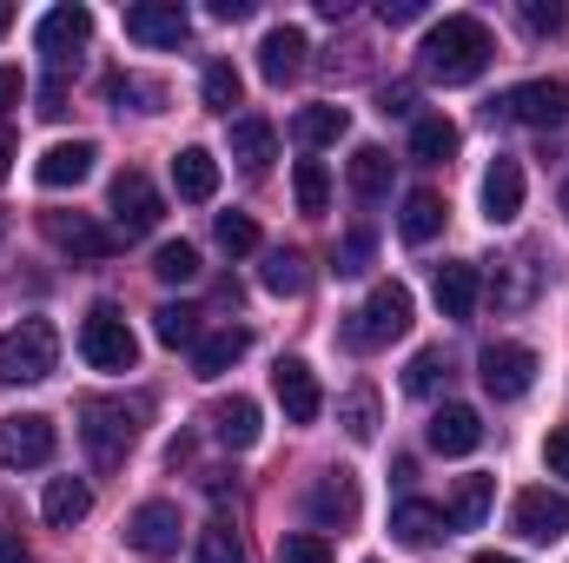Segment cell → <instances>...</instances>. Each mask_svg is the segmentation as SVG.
I'll return each instance as SVG.
<instances>
[{
    "mask_svg": "<svg viewBox=\"0 0 569 563\" xmlns=\"http://www.w3.org/2000/svg\"><path fill=\"white\" fill-rule=\"evenodd\" d=\"M490 27L477 13H443L437 27L425 33V73L443 80V87H470L483 67H490Z\"/></svg>",
    "mask_w": 569,
    "mask_h": 563,
    "instance_id": "obj_1",
    "label": "cell"
},
{
    "mask_svg": "<svg viewBox=\"0 0 569 563\" xmlns=\"http://www.w3.org/2000/svg\"><path fill=\"white\" fill-rule=\"evenodd\" d=\"M140 418H146V398H80V444L100 471H120L127 451L140 444Z\"/></svg>",
    "mask_w": 569,
    "mask_h": 563,
    "instance_id": "obj_2",
    "label": "cell"
},
{
    "mask_svg": "<svg viewBox=\"0 0 569 563\" xmlns=\"http://www.w3.org/2000/svg\"><path fill=\"white\" fill-rule=\"evenodd\" d=\"M60 365V332L47 318H20L13 332H0V385H40Z\"/></svg>",
    "mask_w": 569,
    "mask_h": 563,
    "instance_id": "obj_3",
    "label": "cell"
},
{
    "mask_svg": "<svg viewBox=\"0 0 569 563\" xmlns=\"http://www.w3.org/2000/svg\"><path fill=\"white\" fill-rule=\"evenodd\" d=\"M411 332V292L398 279H385L351 318H345V345L351 352H378V345H391V338H405Z\"/></svg>",
    "mask_w": 569,
    "mask_h": 563,
    "instance_id": "obj_4",
    "label": "cell"
},
{
    "mask_svg": "<svg viewBox=\"0 0 569 563\" xmlns=\"http://www.w3.org/2000/svg\"><path fill=\"white\" fill-rule=\"evenodd\" d=\"M80 358H87L93 372H133V365H140V338H133V325H127L120 305H93V312H87V325H80Z\"/></svg>",
    "mask_w": 569,
    "mask_h": 563,
    "instance_id": "obj_5",
    "label": "cell"
},
{
    "mask_svg": "<svg viewBox=\"0 0 569 563\" xmlns=\"http://www.w3.org/2000/svg\"><path fill=\"white\" fill-rule=\"evenodd\" d=\"M490 120H517V127L557 134L569 120V87L563 80H523V87H510L503 100H490Z\"/></svg>",
    "mask_w": 569,
    "mask_h": 563,
    "instance_id": "obj_6",
    "label": "cell"
},
{
    "mask_svg": "<svg viewBox=\"0 0 569 563\" xmlns=\"http://www.w3.org/2000/svg\"><path fill=\"white\" fill-rule=\"evenodd\" d=\"M107 206H113V233H120V239H146V233L166 219V199H159V186L146 179L140 166H127V172L113 179Z\"/></svg>",
    "mask_w": 569,
    "mask_h": 563,
    "instance_id": "obj_7",
    "label": "cell"
},
{
    "mask_svg": "<svg viewBox=\"0 0 569 563\" xmlns=\"http://www.w3.org/2000/svg\"><path fill=\"white\" fill-rule=\"evenodd\" d=\"M93 40V13L87 7H53V13H40V33H33V47L47 53V73L53 80H67V67H80V47Z\"/></svg>",
    "mask_w": 569,
    "mask_h": 563,
    "instance_id": "obj_8",
    "label": "cell"
},
{
    "mask_svg": "<svg viewBox=\"0 0 569 563\" xmlns=\"http://www.w3.org/2000/svg\"><path fill=\"white\" fill-rule=\"evenodd\" d=\"M477 378H483V392L490 398H523L530 385H537V352L530 345H510V338H497V345H483V358H477Z\"/></svg>",
    "mask_w": 569,
    "mask_h": 563,
    "instance_id": "obj_9",
    "label": "cell"
},
{
    "mask_svg": "<svg viewBox=\"0 0 569 563\" xmlns=\"http://www.w3.org/2000/svg\"><path fill=\"white\" fill-rule=\"evenodd\" d=\"M53 418L40 412H20V418H0V471H40L53 464Z\"/></svg>",
    "mask_w": 569,
    "mask_h": 563,
    "instance_id": "obj_10",
    "label": "cell"
},
{
    "mask_svg": "<svg viewBox=\"0 0 569 563\" xmlns=\"http://www.w3.org/2000/svg\"><path fill=\"white\" fill-rule=\"evenodd\" d=\"M179 504H166V497H146L140 511L127 517V544L140 551L146 563H166V557H179Z\"/></svg>",
    "mask_w": 569,
    "mask_h": 563,
    "instance_id": "obj_11",
    "label": "cell"
},
{
    "mask_svg": "<svg viewBox=\"0 0 569 563\" xmlns=\"http://www.w3.org/2000/svg\"><path fill=\"white\" fill-rule=\"evenodd\" d=\"M510 531L530 537V544H557L569 531V497L563 491H523V497L510 504Z\"/></svg>",
    "mask_w": 569,
    "mask_h": 563,
    "instance_id": "obj_12",
    "label": "cell"
},
{
    "mask_svg": "<svg viewBox=\"0 0 569 563\" xmlns=\"http://www.w3.org/2000/svg\"><path fill=\"white\" fill-rule=\"evenodd\" d=\"M186 33H192V13L179 0H133L127 7V40H140V47H179Z\"/></svg>",
    "mask_w": 569,
    "mask_h": 563,
    "instance_id": "obj_13",
    "label": "cell"
},
{
    "mask_svg": "<svg viewBox=\"0 0 569 563\" xmlns=\"http://www.w3.org/2000/svg\"><path fill=\"white\" fill-rule=\"evenodd\" d=\"M305 511H311L318 531H351V524H358V484H351V471H325V477L311 484Z\"/></svg>",
    "mask_w": 569,
    "mask_h": 563,
    "instance_id": "obj_14",
    "label": "cell"
},
{
    "mask_svg": "<svg viewBox=\"0 0 569 563\" xmlns=\"http://www.w3.org/2000/svg\"><path fill=\"white\" fill-rule=\"evenodd\" d=\"M272 392H279V405H284V418L291 424H318V412H325V392H318V378H311L305 358H279Z\"/></svg>",
    "mask_w": 569,
    "mask_h": 563,
    "instance_id": "obj_15",
    "label": "cell"
},
{
    "mask_svg": "<svg viewBox=\"0 0 569 563\" xmlns=\"http://www.w3.org/2000/svg\"><path fill=\"white\" fill-rule=\"evenodd\" d=\"M305 53H311V40H305V27H272L266 40H259V73L272 80V87H284V80H298L305 73Z\"/></svg>",
    "mask_w": 569,
    "mask_h": 563,
    "instance_id": "obj_16",
    "label": "cell"
},
{
    "mask_svg": "<svg viewBox=\"0 0 569 563\" xmlns=\"http://www.w3.org/2000/svg\"><path fill=\"white\" fill-rule=\"evenodd\" d=\"M425 444L437 451V457H470V451L483 444V418H477L470 405H443V412L430 418Z\"/></svg>",
    "mask_w": 569,
    "mask_h": 563,
    "instance_id": "obj_17",
    "label": "cell"
},
{
    "mask_svg": "<svg viewBox=\"0 0 569 563\" xmlns=\"http://www.w3.org/2000/svg\"><path fill=\"white\" fill-rule=\"evenodd\" d=\"M93 140H60V146H47L40 152V166H33V179L47 186V192H67V186H80L87 172H93Z\"/></svg>",
    "mask_w": 569,
    "mask_h": 563,
    "instance_id": "obj_18",
    "label": "cell"
},
{
    "mask_svg": "<svg viewBox=\"0 0 569 563\" xmlns=\"http://www.w3.org/2000/svg\"><path fill=\"white\" fill-rule=\"evenodd\" d=\"M517 213H523V166L497 152L490 172H483V219H490V226H510Z\"/></svg>",
    "mask_w": 569,
    "mask_h": 563,
    "instance_id": "obj_19",
    "label": "cell"
},
{
    "mask_svg": "<svg viewBox=\"0 0 569 563\" xmlns=\"http://www.w3.org/2000/svg\"><path fill=\"white\" fill-rule=\"evenodd\" d=\"M40 226H47V239H53L60 253H73V259H107V253H113V233H100L87 213H47Z\"/></svg>",
    "mask_w": 569,
    "mask_h": 563,
    "instance_id": "obj_20",
    "label": "cell"
},
{
    "mask_svg": "<svg viewBox=\"0 0 569 563\" xmlns=\"http://www.w3.org/2000/svg\"><path fill=\"white\" fill-rule=\"evenodd\" d=\"M490 504H497V477L470 471V477H457V491H450V504H443V524H450V531H483Z\"/></svg>",
    "mask_w": 569,
    "mask_h": 563,
    "instance_id": "obj_21",
    "label": "cell"
},
{
    "mask_svg": "<svg viewBox=\"0 0 569 563\" xmlns=\"http://www.w3.org/2000/svg\"><path fill=\"white\" fill-rule=\"evenodd\" d=\"M246 352H252V332H246V325L206 332V338L192 345V372H199V378H226V372H232V365H239Z\"/></svg>",
    "mask_w": 569,
    "mask_h": 563,
    "instance_id": "obj_22",
    "label": "cell"
},
{
    "mask_svg": "<svg viewBox=\"0 0 569 563\" xmlns=\"http://www.w3.org/2000/svg\"><path fill=\"white\" fill-rule=\"evenodd\" d=\"M172 186H179V199L206 206V199L219 192V159H212L206 146H186V152H172Z\"/></svg>",
    "mask_w": 569,
    "mask_h": 563,
    "instance_id": "obj_23",
    "label": "cell"
},
{
    "mask_svg": "<svg viewBox=\"0 0 569 563\" xmlns=\"http://www.w3.org/2000/svg\"><path fill=\"white\" fill-rule=\"evenodd\" d=\"M232 159H239L246 172H266V166L279 159V134H272V120L239 113V120H232Z\"/></svg>",
    "mask_w": 569,
    "mask_h": 563,
    "instance_id": "obj_24",
    "label": "cell"
},
{
    "mask_svg": "<svg viewBox=\"0 0 569 563\" xmlns=\"http://www.w3.org/2000/svg\"><path fill=\"white\" fill-rule=\"evenodd\" d=\"M259 431H266V424H259V405H252V398H219V405H212V437H219L226 451H252Z\"/></svg>",
    "mask_w": 569,
    "mask_h": 563,
    "instance_id": "obj_25",
    "label": "cell"
},
{
    "mask_svg": "<svg viewBox=\"0 0 569 563\" xmlns=\"http://www.w3.org/2000/svg\"><path fill=\"white\" fill-rule=\"evenodd\" d=\"M477 292H483L477 266H463V259L437 266V312H443V318H470V312H477Z\"/></svg>",
    "mask_w": 569,
    "mask_h": 563,
    "instance_id": "obj_26",
    "label": "cell"
},
{
    "mask_svg": "<svg viewBox=\"0 0 569 563\" xmlns=\"http://www.w3.org/2000/svg\"><path fill=\"white\" fill-rule=\"evenodd\" d=\"M437 531H443V511L425 504V497H405V504L391 511V537H398L405 551H430V544H437Z\"/></svg>",
    "mask_w": 569,
    "mask_h": 563,
    "instance_id": "obj_27",
    "label": "cell"
},
{
    "mask_svg": "<svg viewBox=\"0 0 569 563\" xmlns=\"http://www.w3.org/2000/svg\"><path fill=\"white\" fill-rule=\"evenodd\" d=\"M457 120H443V113H425V120H411V159L418 166H443V159H457Z\"/></svg>",
    "mask_w": 569,
    "mask_h": 563,
    "instance_id": "obj_28",
    "label": "cell"
},
{
    "mask_svg": "<svg viewBox=\"0 0 569 563\" xmlns=\"http://www.w3.org/2000/svg\"><path fill=\"white\" fill-rule=\"evenodd\" d=\"M40 511H47V524H53V531H73V524H87L93 491H87L80 477H53V484H47V497H40Z\"/></svg>",
    "mask_w": 569,
    "mask_h": 563,
    "instance_id": "obj_29",
    "label": "cell"
},
{
    "mask_svg": "<svg viewBox=\"0 0 569 563\" xmlns=\"http://www.w3.org/2000/svg\"><path fill=\"white\" fill-rule=\"evenodd\" d=\"M345 127H351V113H345V107H305V113H291V140L305 146V152L338 146V140H345Z\"/></svg>",
    "mask_w": 569,
    "mask_h": 563,
    "instance_id": "obj_30",
    "label": "cell"
},
{
    "mask_svg": "<svg viewBox=\"0 0 569 563\" xmlns=\"http://www.w3.org/2000/svg\"><path fill=\"white\" fill-rule=\"evenodd\" d=\"M398 233L411 239V246H430L437 233H443V199L418 186V192H405V213H398Z\"/></svg>",
    "mask_w": 569,
    "mask_h": 563,
    "instance_id": "obj_31",
    "label": "cell"
},
{
    "mask_svg": "<svg viewBox=\"0 0 569 563\" xmlns=\"http://www.w3.org/2000/svg\"><path fill=\"white\" fill-rule=\"evenodd\" d=\"M351 192L358 199H385L391 192V152L385 146H358L351 152Z\"/></svg>",
    "mask_w": 569,
    "mask_h": 563,
    "instance_id": "obj_32",
    "label": "cell"
},
{
    "mask_svg": "<svg viewBox=\"0 0 569 563\" xmlns=\"http://www.w3.org/2000/svg\"><path fill=\"white\" fill-rule=\"evenodd\" d=\"M338 424H345V437H351V444H371V437H378V424H385V412H378V392H371V385L345 392V405H338Z\"/></svg>",
    "mask_w": 569,
    "mask_h": 563,
    "instance_id": "obj_33",
    "label": "cell"
},
{
    "mask_svg": "<svg viewBox=\"0 0 569 563\" xmlns=\"http://www.w3.org/2000/svg\"><path fill=\"white\" fill-rule=\"evenodd\" d=\"M199 93H206V107H212V113H232V107L246 100V80H239V67H232V60H212V67H206V80H199Z\"/></svg>",
    "mask_w": 569,
    "mask_h": 563,
    "instance_id": "obj_34",
    "label": "cell"
},
{
    "mask_svg": "<svg viewBox=\"0 0 569 563\" xmlns=\"http://www.w3.org/2000/svg\"><path fill=\"white\" fill-rule=\"evenodd\" d=\"M152 338L179 352V345H199L206 332H199V312H192V305H159V312H152Z\"/></svg>",
    "mask_w": 569,
    "mask_h": 563,
    "instance_id": "obj_35",
    "label": "cell"
},
{
    "mask_svg": "<svg viewBox=\"0 0 569 563\" xmlns=\"http://www.w3.org/2000/svg\"><path fill=\"white\" fill-rule=\"evenodd\" d=\"M152 279L159 285H192L199 279V253H192L186 239H166V246L152 253Z\"/></svg>",
    "mask_w": 569,
    "mask_h": 563,
    "instance_id": "obj_36",
    "label": "cell"
},
{
    "mask_svg": "<svg viewBox=\"0 0 569 563\" xmlns=\"http://www.w3.org/2000/svg\"><path fill=\"white\" fill-rule=\"evenodd\" d=\"M291 186H298V213H325L331 206V172H325V159H298V172H291Z\"/></svg>",
    "mask_w": 569,
    "mask_h": 563,
    "instance_id": "obj_37",
    "label": "cell"
},
{
    "mask_svg": "<svg viewBox=\"0 0 569 563\" xmlns=\"http://www.w3.org/2000/svg\"><path fill=\"white\" fill-rule=\"evenodd\" d=\"M259 279H266V292H279V298H298V292L311 285V273H305V259H298V253H272Z\"/></svg>",
    "mask_w": 569,
    "mask_h": 563,
    "instance_id": "obj_38",
    "label": "cell"
},
{
    "mask_svg": "<svg viewBox=\"0 0 569 563\" xmlns=\"http://www.w3.org/2000/svg\"><path fill=\"white\" fill-rule=\"evenodd\" d=\"M443 378H450V358L430 345V352H418V358H411V372H405V392H411V398H430Z\"/></svg>",
    "mask_w": 569,
    "mask_h": 563,
    "instance_id": "obj_39",
    "label": "cell"
},
{
    "mask_svg": "<svg viewBox=\"0 0 569 563\" xmlns=\"http://www.w3.org/2000/svg\"><path fill=\"white\" fill-rule=\"evenodd\" d=\"M199 563H246V544L232 537V524H226V517L199 531Z\"/></svg>",
    "mask_w": 569,
    "mask_h": 563,
    "instance_id": "obj_40",
    "label": "cell"
},
{
    "mask_svg": "<svg viewBox=\"0 0 569 563\" xmlns=\"http://www.w3.org/2000/svg\"><path fill=\"white\" fill-rule=\"evenodd\" d=\"M279 563H331V544L318 531H284L279 537Z\"/></svg>",
    "mask_w": 569,
    "mask_h": 563,
    "instance_id": "obj_41",
    "label": "cell"
},
{
    "mask_svg": "<svg viewBox=\"0 0 569 563\" xmlns=\"http://www.w3.org/2000/svg\"><path fill=\"white\" fill-rule=\"evenodd\" d=\"M212 233H219V246H226L232 259H246V253L259 246V226H252L246 213H219V226H212Z\"/></svg>",
    "mask_w": 569,
    "mask_h": 563,
    "instance_id": "obj_42",
    "label": "cell"
},
{
    "mask_svg": "<svg viewBox=\"0 0 569 563\" xmlns=\"http://www.w3.org/2000/svg\"><path fill=\"white\" fill-rule=\"evenodd\" d=\"M523 27L530 33H557L563 27V7L557 0H523Z\"/></svg>",
    "mask_w": 569,
    "mask_h": 563,
    "instance_id": "obj_43",
    "label": "cell"
},
{
    "mask_svg": "<svg viewBox=\"0 0 569 563\" xmlns=\"http://www.w3.org/2000/svg\"><path fill=\"white\" fill-rule=\"evenodd\" d=\"M365 266H371V233H351L338 246V273H365Z\"/></svg>",
    "mask_w": 569,
    "mask_h": 563,
    "instance_id": "obj_44",
    "label": "cell"
},
{
    "mask_svg": "<svg viewBox=\"0 0 569 563\" xmlns=\"http://www.w3.org/2000/svg\"><path fill=\"white\" fill-rule=\"evenodd\" d=\"M543 464H550V477H569V424H557L543 437Z\"/></svg>",
    "mask_w": 569,
    "mask_h": 563,
    "instance_id": "obj_45",
    "label": "cell"
},
{
    "mask_svg": "<svg viewBox=\"0 0 569 563\" xmlns=\"http://www.w3.org/2000/svg\"><path fill=\"white\" fill-rule=\"evenodd\" d=\"M378 13H385V27H411V20H425V0H385Z\"/></svg>",
    "mask_w": 569,
    "mask_h": 563,
    "instance_id": "obj_46",
    "label": "cell"
},
{
    "mask_svg": "<svg viewBox=\"0 0 569 563\" xmlns=\"http://www.w3.org/2000/svg\"><path fill=\"white\" fill-rule=\"evenodd\" d=\"M40 113H47V120H60V113H67V80H53V73H47V87H40Z\"/></svg>",
    "mask_w": 569,
    "mask_h": 563,
    "instance_id": "obj_47",
    "label": "cell"
},
{
    "mask_svg": "<svg viewBox=\"0 0 569 563\" xmlns=\"http://www.w3.org/2000/svg\"><path fill=\"white\" fill-rule=\"evenodd\" d=\"M411 107H418V93H411V87H385V107H378V113H385V120H391V113H398V120H411Z\"/></svg>",
    "mask_w": 569,
    "mask_h": 563,
    "instance_id": "obj_48",
    "label": "cell"
},
{
    "mask_svg": "<svg viewBox=\"0 0 569 563\" xmlns=\"http://www.w3.org/2000/svg\"><path fill=\"white\" fill-rule=\"evenodd\" d=\"M13 100H20V73H13V67H0V113H7Z\"/></svg>",
    "mask_w": 569,
    "mask_h": 563,
    "instance_id": "obj_49",
    "label": "cell"
},
{
    "mask_svg": "<svg viewBox=\"0 0 569 563\" xmlns=\"http://www.w3.org/2000/svg\"><path fill=\"white\" fill-rule=\"evenodd\" d=\"M0 563H33V551L20 537H0Z\"/></svg>",
    "mask_w": 569,
    "mask_h": 563,
    "instance_id": "obj_50",
    "label": "cell"
},
{
    "mask_svg": "<svg viewBox=\"0 0 569 563\" xmlns=\"http://www.w3.org/2000/svg\"><path fill=\"white\" fill-rule=\"evenodd\" d=\"M212 13H219V20H246V13H252V0H212Z\"/></svg>",
    "mask_w": 569,
    "mask_h": 563,
    "instance_id": "obj_51",
    "label": "cell"
},
{
    "mask_svg": "<svg viewBox=\"0 0 569 563\" xmlns=\"http://www.w3.org/2000/svg\"><path fill=\"white\" fill-rule=\"evenodd\" d=\"M7 172H13V134L0 127V179H7Z\"/></svg>",
    "mask_w": 569,
    "mask_h": 563,
    "instance_id": "obj_52",
    "label": "cell"
},
{
    "mask_svg": "<svg viewBox=\"0 0 569 563\" xmlns=\"http://www.w3.org/2000/svg\"><path fill=\"white\" fill-rule=\"evenodd\" d=\"M470 563H517V557H503V551H477Z\"/></svg>",
    "mask_w": 569,
    "mask_h": 563,
    "instance_id": "obj_53",
    "label": "cell"
},
{
    "mask_svg": "<svg viewBox=\"0 0 569 563\" xmlns=\"http://www.w3.org/2000/svg\"><path fill=\"white\" fill-rule=\"evenodd\" d=\"M7 27H13V7H7V0H0V33H7Z\"/></svg>",
    "mask_w": 569,
    "mask_h": 563,
    "instance_id": "obj_54",
    "label": "cell"
},
{
    "mask_svg": "<svg viewBox=\"0 0 569 563\" xmlns=\"http://www.w3.org/2000/svg\"><path fill=\"white\" fill-rule=\"evenodd\" d=\"M557 206H563V219H569V179H563V199H557Z\"/></svg>",
    "mask_w": 569,
    "mask_h": 563,
    "instance_id": "obj_55",
    "label": "cell"
}]
</instances>
